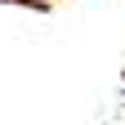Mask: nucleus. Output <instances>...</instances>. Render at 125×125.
Masks as SVG:
<instances>
[{"instance_id":"f257e3e1","label":"nucleus","mask_w":125,"mask_h":125,"mask_svg":"<svg viewBox=\"0 0 125 125\" xmlns=\"http://www.w3.org/2000/svg\"><path fill=\"white\" fill-rule=\"evenodd\" d=\"M36 5H45V9H49V5H54V0H36Z\"/></svg>"}]
</instances>
